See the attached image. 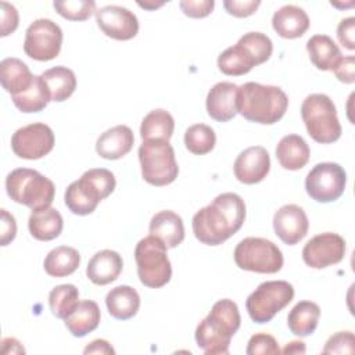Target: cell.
Wrapping results in <instances>:
<instances>
[{"instance_id": "6da1fadb", "label": "cell", "mask_w": 355, "mask_h": 355, "mask_svg": "<svg viewBox=\"0 0 355 355\" xmlns=\"http://www.w3.org/2000/svg\"><path fill=\"white\" fill-rule=\"evenodd\" d=\"M244 219V200L236 193H222L194 214L191 227L200 243L219 245L240 230Z\"/></svg>"}, {"instance_id": "7a4b0ae2", "label": "cell", "mask_w": 355, "mask_h": 355, "mask_svg": "<svg viewBox=\"0 0 355 355\" xmlns=\"http://www.w3.org/2000/svg\"><path fill=\"white\" fill-rule=\"evenodd\" d=\"M241 323L239 306L229 298L216 301L196 329L198 348L207 355L229 354L230 340Z\"/></svg>"}, {"instance_id": "3957f363", "label": "cell", "mask_w": 355, "mask_h": 355, "mask_svg": "<svg viewBox=\"0 0 355 355\" xmlns=\"http://www.w3.org/2000/svg\"><path fill=\"white\" fill-rule=\"evenodd\" d=\"M287 107L288 97L277 86L247 82L237 89V112L250 122L273 125L284 116Z\"/></svg>"}, {"instance_id": "277c9868", "label": "cell", "mask_w": 355, "mask_h": 355, "mask_svg": "<svg viewBox=\"0 0 355 355\" xmlns=\"http://www.w3.org/2000/svg\"><path fill=\"white\" fill-rule=\"evenodd\" d=\"M115 186L116 180L111 171L105 168L89 169L67 187L64 194L65 205L75 215H89L100 201L114 191Z\"/></svg>"}, {"instance_id": "5b68a950", "label": "cell", "mask_w": 355, "mask_h": 355, "mask_svg": "<svg viewBox=\"0 0 355 355\" xmlns=\"http://www.w3.org/2000/svg\"><path fill=\"white\" fill-rule=\"evenodd\" d=\"M6 190L8 197L32 211L49 208L53 204L55 187L54 183L29 168H17L6 178Z\"/></svg>"}, {"instance_id": "8992f818", "label": "cell", "mask_w": 355, "mask_h": 355, "mask_svg": "<svg viewBox=\"0 0 355 355\" xmlns=\"http://www.w3.org/2000/svg\"><path fill=\"white\" fill-rule=\"evenodd\" d=\"M301 118L308 135L320 144H330L340 139L341 125L333 100L323 93L306 96L301 105Z\"/></svg>"}, {"instance_id": "52a82bcc", "label": "cell", "mask_w": 355, "mask_h": 355, "mask_svg": "<svg viewBox=\"0 0 355 355\" xmlns=\"http://www.w3.org/2000/svg\"><path fill=\"white\" fill-rule=\"evenodd\" d=\"M166 245L155 236L141 239L135 248L137 275L146 287L161 288L172 277V266L166 254Z\"/></svg>"}, {"instance_id": "ba28073f", "label": "cell", "mask_w": 355, "mask_h": 355, "mask_svg": "<svg viewBox=\"0 0 355 355\" xmlns=\"http://www.w3.org/2000/svg\"><path fill=\"white\" fill-rule=\"evenodd\" d=\"M141 176L153 186H166L175 182L179 166L173 147L168 140H143L137 151Z\"/></svg>"}, {"instance_id": "9c48e42d", "label": "cell", "mask_w": 355, "mask_h": 355, "mask_svg": "<svg viewBox=\"0 0 355 355\" xmlns=\"http://www.w3.org/2000/svg\"><path fill=\"white\" fill-rule=\"evenodd\" d=\"M294 298V287L286 280L261 283L247 298L245 308L255 323H268Z\"/></svg>"}, {"instance_id": "30bf717a", "label": "cell", "mask_w": 355, "mask_h": 355, "mask_svg": "<svg viewBox=\"0 0 355 355\" xmlns=\"http://www.w3.org/2000/svg\"><path fill=\"white\" fill-rule=\"evenodd\" d=\"M233 258L243 270L255 273H276L283 266V254L270 240L245 237L234 248Z\"/></svg>"}, {"instance_id": "8fae6325", "label": "cell", "mask_w": 355, "mask_h": 355, "mask_svg": "<svg viewBox=\"0 0 355 355\" xmlns=\"http://www.w3.org/2000/svg\"><path fill=\"white\" fill-rule=\"evenodd\" d=\"M347 184L344 168L336 162L316 164L305 178V190L316 202H331L338 200Z\"/></svg>"}, {"instance_id": "7c38bea8", "label": "cell", "mask_w": 355, "mask_h": 355, "mask_svg": "<svg viewBox=\"0 0 355 355\" xmlns=\"http://www.w3.org/2000/svg\"><path fill=\"white\" fill-rule=\"evenodd\" d=\"M62 46L61 28L49 18L35 19L25 32L24 51L36 61H50L60 54Z\"/></svg>"}, {"instance_id": "4fadbf2b", "label": "cell", "mask_w": 355, "mask_h": 355, "mask_svg": "<svg viewBox=\"0 0 355 355\" xmlns=\"http://www.w3.org/2000/svg\"><path fill=\"white\" fill-rule=\"evenodd\" d=\"M54 143L55 139L51 128L42 122L22 126L11 136V148L14 154L24 159L43 158L53 150Z\"/></svg>"}, {"instance_id": "5bb4252c", "label": "cell", "mask_w": 355, "mask_h": 355, "mask_svg": "<svg viewBox=\"0 0 355 355\" xmlns=\"http://www.w3.org/2000/svg\"><path fill=\"white\" fill-rule=\"evenodd\" d=\"M345 240L333 232L313 236L302 248L304 262L313 269H323L344 259Z\"/></svg>"}, {"instance_id": "9a60e30c", "label": "cell", "mask_w": 355, "mask_h": 355, "mask_svg": "<svg viewBox=\"0 0 355 355\" xmlns=\"http://www.w3.org/2000/svg\"><path fill=\"white\" fill-rule=\"evenodd\" d=\"M96 22L103 33L115 40H130L139 32L137 17L122 6H105L96 11Z\"/></svg>"}, {"instance_id": "2e32d148", "label": "cell", "mask_w": 355, "mask_h": 355, "mask_svg": "<svg viewBox=\"0 0 355 355\" xmlns=\"http://www.w3.org/2000/svg\"><path fill=\"white\" fill-rule=\"evenodd\" d=\"M273 229L276 236L283 243L288 245H295L308 233V216L300 205L286 204L275 212Z\"/></svg>"}, {"instance_id": "e0dca14e", "label": "cell", "mask_w": 355, "mask_h": 355, "mask_svg": "<svg viewBox=\"0 0 355 355\" xmlns=\"http://www.w3.org/2000/svg\"><path fill=\"white\" fill-rule=\"evenodd\" d=\"M270 171V158L262 146H252L243 150L234 164L233 172L239 182L244 184H255L262 182Z\"/></svg>"}, {"instance_id": "ac0fdd59", "label": "cell", "mask_w": 355, "mask_h": 355, "mask_svg": "<svg viewBox=\"0 0 355 355\" xmlns=\"http://www.w3.org/2000/svg\"><path fill=\"white\" fill-rule=\"evenodd\" d=\"M237 89L239 86L232 82H218L209 89L205 107L212 119L218 122H227L236 116Z\"/></svg>"}, {"instance_id": "d6986e66", "label": "cell", "mask_w": 355, "mask_h": 355, "mask_svg": "<svg viewBox=\"0 0 355 355\" xmlns=\"http://www.w3.org/2000/svg\"><path fill=\"white\" fill-rule=\"evenodd\" d=\"M135 136L129 126L116 125L101 133L96 141V151L101 158L119 159L133 147Z\"/></svg>"}, {"instance_id": "ffe728a7", "label": "cell", "mask_w": 355, "mask_h": 355, "mask_svg": "<svg viewBox=\"0 0 355 355\" xmlns=\"http://www.w3.org/2000/svg\"><path fill=\"white\" fill-rule=\"evenodd\" d=\"M122 268L123 261L116 251L101 250L96 252L89 261L86 276L92 283L97 286H105L118 279Z\"/></svg>"}, {"instance_id": "44dd1931", "label": "cell", "mask_w": 355, "mask_h": 355, "mask_svg": "<svg viewBox=\"0 0 355 355\" xmlns=\"http://www.w3.org/2000/svg\"><path fill=\"white\" fill-rule=\"evenodd\" d=\"M272 26L280 37L297 39L308 31L309 17L301 7L287 4L275 11Z\"/></svg>"}, {"instance_id": "7402d4cb", "label": "cell", "mask_w": 355, "mask_h": 355, "mask_svg": "<svg viewBox=\"0 0 355 355\" xmlns=\"http://www.w3.org/2000/svg\"><path fill=\"white\" fill-rule=\"evenodd\" d=\"M150 234L159 239L168 248H175L184 240L183 220L171 209L159 211L150 220Z\"/></svg>"}, {"instance_id": "603a6c76", "label": "cell", "mask_w": 355, "mask_h": 355, "mask_svg": "<svg viewBox=\"0 0 355 355\" xmlns=\"http://www.w3.org/2000/svg\"><path fill=\"white\" fill-rule=\"evenodd\" d=\"M35 75H32L28 65L15 57L4 58L0 62V82L6 92L11 96L24 93L33 83Z\"/></svg>"}, {"instance_id": "cb8c5ba5", "label": "cell", "mask_w": 355, "mask_h": 355, "mask_svg": "<svg viewBox=\"0 0 355 355\" xmlns=\"http://www.w3.org/2000/svg\"><path fill=\"white\" fill-rule=\"evenodd\" d=\"M309 147L298 135H287L280 139L276 147V158L287 171H298L309 161Z\"/></svg>"}, {"instance_id": "d4e9b609", "label": "cell", "mask_w": 355, "mask_h": 355, "mask_svg": "<svg viewBox=\"0 0 355 355\" xmlns=\"http://www.w3.org/2000/svg\"><path fill=\"white\" fill-rule=\"evenodd\" d=\"M105 305L112 318L118 320H128L137 313L140 308V295L130 286H116L108 291Z\"/></svg>"}, {"instance_id": "484cf974", "label": "cell", "mask_w": 355, "mask_h": 355, "mask_svg": "<svg viewBox=\"0 0 355 355\" xmlns=\"http://www.w3.org/2000/svg\"><path fill=\"white\" fill-rule=\"evenodd\" d=\"M28 227L33 239L40 241H50L57 239L64 227L61 214L55 208H44L32 211L28 219Z\"/></svg>"}, {"instance_id": "4316f807", "label": "cell", "mask_w": 355, "mask_h": 355, "mask_svg": "<svg viewBox=\"0 0 355 355\" xmlns=\"http://www.w3.org/2000/svg\"><path fill=\"white\" fill-rule=\"evenodd\" d=\"M320 318V308L312 301H300L287 316V326L294 336L308 337L316 327Z\"/></svg>"}, {"instance_id": "83f0119b", "label": "cell", "mask_w": 355, "mask_h": 355, "mask_svg": "<svg viewBox=\"0 0 355 355\" xmlns=\"http://www.w3.org/2000/svg\"><path fill=\"white\" fill-rule=\"evenodd\" d=\"M306 51L311 62L320 71H331L341 58L336 42L327 35H313L306 42Z\"/></svg>"}, {"instance_id": "f1b7e54d", "label": "cell", "mask_w": 355, "mask_h": 355, "mask_svg": "<svg viewBox=\"0 0 355 355\" xmlns=\"http://www.w3.org/2000/svg\"><path fill=\"white\" fill-rule=\"evenodd\" d=\"M100 318L101 312L98 305L92 300H83L65 319V326L73 337H83L98 327Z\"/></svg>"}, {"instance_id": "f546056e", "label": "cell", "mask_w": 355, "mask_h": 355, "mask_svg": "<svg viewBox=\"0 0 355 355\" xmlns=\"http://www.w3.org/2000/svg\"><path fill=\"white\" fill-rule=\"evenodd\" d=\"M42 78L49 89L51 101L61 103L72 96L76 89V76L72 69L58 65L42 73Z\"/></svg>"}, {"instance_id": "4dcf8cb0", "label": "cell", "mask_w": 355, "mask_h": 355, "mask_svg": "<svg viewBox=\"0 0 355 355\" xmlns=\"http://www.w3.org/2000/svg\"><path fill=\"white\" fill-rule=\"evenodd\" d=\"M80 263L78 250L68 245H60L51 250L43 262L46 273L51 277H65L72 275Z\"/></svg>"}, {"instance_id": "1f68e13d", "label": "cell", "mask_w": 355, "mask_h": 355, "mask_svg": "<svg viewBox=\"0 0 355 355\" xmlns=\"http://www.w3.org/2000/svg\"><path fill=\"white\" fill-rule=\"evenodd\" d=\"M175 129L173 116L162 108L150 111L141 121L140 136L143 140H168Z\"/></svg>"}, {"instance_id": "d6a6232c", "label": "cell", "mask_w": 355, "mask_h": 355, "mask_svg": "<svg viewBox=\"0 0 355 355\" xmlns=\"http://www.w3.org/2000/svg\"><path fill=\"white\" fill-rule=\"evenodd\" d=\"M254 67H257L254 58L240 43L227 47L218 57V68L222 73L227 76L245 75Z\"/></svg>"}, {"instance_id": "836d02e7", "label": "cell", "mask_w": 355, "mask_h": 355, "mask_svg": "<svg viewBox=\"0 0 355 355\" xmlns=\"http://www.w3.org/2000/svg\"><path fill=\"white\" fill-rule=\"evenodd\" d=\"M11 98H12L14 105L25 114L40 112L42 110H44L47 107L49 101H51L49 89L43 80L42 75H35V79H33V83L31 85V87L21 94L11 96Z\"/></svg>"}, {"instance_id": "e575fe53", "label": "cell", "mask_w": 355, "mask_h": 355, "mask_svg": "<svg viewBox=\"0 0 355 355\" xmlns=\"http://www.w3.org/2000/svg\"><path fill=\"white\" fill-rule=\"evenodd\" d=\"M79 304V291L73 284L55 286L49 294L51 313L58 319H67Z\"/></svg>"}, {"instance_id": "d590c367", "label": "cell", "mask_w": 355, "mask_h": 355, "mask_svg": "<svg viewBox=\"0 0 355 355\" xmlns=\"http://www.w3.org/2000/svg\"><path fill=\"white\" fill-rule=\"evenodd\" d=\"M216 143L215 132L205 123H196L187 128L184 133L186 148L196 155H204L214 150Z\"/></svg>"}, {"instance_id": "8d00e7d4", "label": "cell", "mask_w": 355, "mask_h": 355, "mask_svg": "<svg viewBox=\"0 0 355 355\" xmlns=\"http://www.w3.org/2000/svg\"><path fill=\"white\" fill-rule=\"evenodd\" d=\"M237 43H240L248 51L257 65L266 62L273 51L272 40L262 32H248L243 35Z\"/></svg>"}, {"instance_id": "74e56055", "label": "cell", "mask_w": 355, "mask_h": 355, "mask_svg": "<svg viewBox=\"0 0 355 355\" xmlns=\"http://www.w3.org/2000/svg\"><path fill=\"white\" fill-rule=\"evenodd\" d=\"M53 6L68 21H86L97 11L93 0H57Z\"/></svg>"}, {"instance_id": "f35d334b", "label": "cell", "mask_w": 355, "mask_h": 355, "mask_svg": "<svg viewBox=\"0 0 355 355\" xmlns=\"http://www.w3.org/2000/svg\"><path fill=\"white\" fill-rule=\"evenodd\" d=\"M280 352L282 351L279 348V343L276 341V338L266 333H257L251 336L245 349L247 355H265V354L276 355Z\"/></svg>"}, {"instance_id": "ab89813d", "label": "cell", "mask_w": 355, "mask_h": 355, "mask_svg": "<svg viewBox=\"0 0 355 355\" xmlns=\"http://www.w3.org/2000/svg\"><path fill=\"white\" fill-rule=\"evenodd\" d=\"M354 333L352 331H338L333 334L324 344L323 354H352L354 352Z\"/></svg>"}, {"instance_id": "60d3db41", "label": "cell", "mask_w": 355, "mask_h": 355, "mask_svg": "<svg viewBox=\"0 0 355 355\" xmlns=\"http://www.w3.org/2000/svg\"><path fill=\"white\" fill-rule=\"evenodd\" d=\"M214 0H182L179 3L180 10L190 18H204L214 10Z\"/></svg>"}, {"instance_id": "b9f144b4", "label": "cell", "mask_w": 355, "mask_h": 355, "mask_svg": "<svg viewBox=\"0 0 355 355\" xmlns=\"http://www.w3.org/2000/svg\"><path fill=\"white\" fill-rule=\"evenodd\" d=\"M259 0H225L223 7L227 14L237 17V18H245L252 15L257 8L259 7Z\"/></svg>"}, {"instance_id": "7bdbcfd3", "label": "cell", "mask_w": 355, "mask_h": 355, "mask_svg": "<svg viewBox=\"0 0 355 355\" xmlns=\"http://www.w3.org/2000/svg\"><path fill=\"white\" fill-rule=\"evenodd\" d=\"M18 22H19V17H18L17 8L7 1H1V33H0V36L6 37L10 33H12L18 28Z\"/></svg>"}, {"instance_id": "ee69618b", "label": "cell", "mask_w": 355, "mask_h": 355, "mask_svg": "<svg viewBox=\"0 0 355 355\" xmlns=\"http://www.w3.org/2000/svg\"><path fill=\"white\" fill-rule=\"evenodd\" d=\"M354 69H355V58L354 55H347V57H341L331 71L334 72L336 78L340 82L351 85L355 82Z\"/></svg>"}, {"instance_id": "f6af8a7d", "label": "cell", "mask_w": 355, "mask_h": 355, "mask_svg": "<svg viewBox=\"0 0 355 355\" xmlns=\"http://www.w3.org/2000/svg\"><path fill=\"white\" fill-rule=\"evenodd\" d=\"M354 31H355V18L354 17H348V18L341 19L338 26H337V39L348 50L355 49Z\"/></svg>"}, {"instance_id": "bcb514c9", "label": "cell", "mask_w": 355, "mask_h": 355, "mask_svg": "<svg viewBox=\"0 0 355 355\" xmlns=\"http://www.w3.org/2000/svg\"><path fill=\"white\" fill-rule=\"evenodd\" d=\"M15 234H17L15 218L7 209H1V240H0V244L3 247H6L8 243H11L15 239Z\"/></svg>"}, {"instance_id": "7dc6e473", "label": "cell", "mask_w": 355, "mask_h": 355, "mask_svg": "<svg viewBox=\"0 0 355 355\" xmlns=\"http://www.w3.org/2000/svg\"><path fill=\"white\" fill-rule=\"evenodd\" d=\"M83 354H115V351L107 340L97 338L93 340L89 345H86Z\"/></svg>"}, {"instance_id": "c3c4849f", "label": "cell", "mask_w": 355, "mask_h": 355, "mask_svg": "<svg viewBox=\"0 0 355 355\" xmlns=\"http://www.w3.org/2000/svg\"><path fill=\"white\" fill-rule=\"evenodd\" d=\"M1 352H3V354H10V352H11V354H24L25 349H24V347L19 344L18 340L8 337V338H4V340L1 341Z\"/></svg>"}, {"instance_id": "681fc988", "label": "cell", "mask_w": 355, "mask_h": 355, "mask_svg": "<svg viewBox=\"0 0 355 355\" xmlns=\"http://www.w3.org/2000/svg\"><path fill=\"white\" fill-rule=\"evenodd\" d=\"M283 354H304L305 345L301 341H291L286 345V348L282 351Z\"/></svg>"}, {"instance_id": "f907efd6", "label": "cell", "mask_w": 355, "mask_h": 355, "mask_svg": "<svg viewBox=\"0 0 355 355\" xmlns=\"http://www.w3.org/2000/svg\"><path fill=\"white\" fill-rule=\"evenodd\" d=\"M137 4L140 7H143V8H146V10H155V8L161 7L164 4V1H159V3H147V1L141 3V1H137Z\"/></svg>"}]
</instances>
